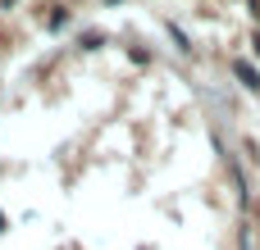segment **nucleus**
<instances>
[{
  "label": "nucleus",
  "instance_id": "nucleus-1",
  "mask_svg": "<svg viewBox=\"0 0 260 250\" xmlns=\"http://www.w3.org/2000/svg\"><path fill=\"white\" fill-rule=\"evenodd\" d=\"M233 73L242 77V87H247V91H260V73L247 64V59H233Z\"/></svg>",
  "mask_w": 260,
  "mask_h": 250
},
{
  "label": "nucleus",
  "instance_id": "nucleus-3",
  "mask_svg": "<svg viewBox=\"0 0 260 250\" xmlns=\"http://www.w3.org/2000/svg\"><path fill=\"white\" fill-rule=\"evenodd\" d=\"M251 50H256V55H260V32H256V36H251Z\"/></svg>",
  "mask_w": 260,
  "mask_h": 250
},
{
  "label": "nucleus",
  "instance_id": "nucleus-2",
  "mask_svg": "<svg viewBox=\"0 0 260 250\" xmlns=\"http://www.w3.org/2000/svg\"><path fill=\"white\" fill-rule=\"evenodd\" d=\"M169 36H174V41H178V50H192V41H187V36H183V27H169Z\"/></svg>",
  "mask_w": 260,
  "mask_h": 250
}]
</instances>
